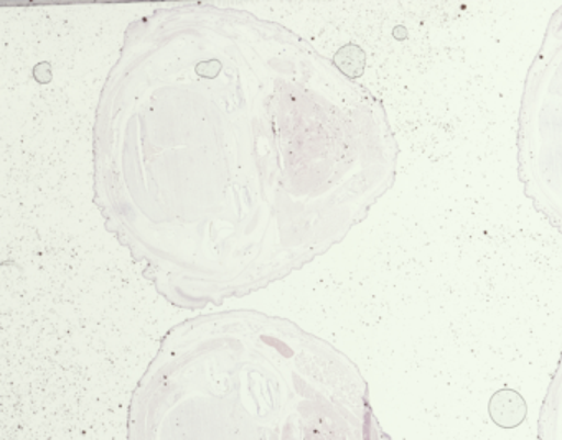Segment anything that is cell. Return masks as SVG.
I'll return each instance as SVG.
<instances>
[{"label":"cell","mask_w":562,"mask_h":440,"mask_svg":"<svg viewBox=\"0 0 562 440\" xmlns=\"http://www.w3.org/2000/svg\"><path fill=\"white\" fill-rule=\"evenodd\" d=\"M127 440H387L357 364L285 318L215 312L167 331Z\"/></svg>","instance_id":"cell-2"},{"label":"cell","mask_w":562,"mask_h":440,"mask_svg":"<svg viewBox=\"0 0 562 440\" xmlns=\"http://www.w3.org/2000/svg\"><path fill=\"white\" fill-rule=\"evenodd\" d=\"M380 101L289 29L248 12L160 9L127 29L94 126V199L180 308L304 268L390 189Z\"/></svg>","instance_id":"cell-1"},{"label":"cell","mask_w":562,"mask_h":440,"mask_svg":"<svg viewBox=\"0 0 562 440\" xmlns=\"http://www.w3.org/2000/svg\"><path fill=\"white\" fill-rule=\"evenodd\" d=\"M539 440H562V354L542 406Z\"/></svg>","instance_id":"cell-4"},{"label":"cell","mask_w":562,"mask_h":440,"mask_svg":"<svg viewBox=\"0 0 562 440\" xmlns=\"http://www.w3.org/2000/svg\"><path fill=\"white\" fill-rule=\"evenodd\" d=\"M519 162L532 202L562 232V11L529 71L519 117Z\"/></svg>","instance_id":"cell-3"}]
</instances>
